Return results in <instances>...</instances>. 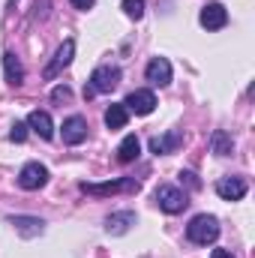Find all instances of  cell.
Wrapping results in <instances>:
<instances>
[{
	"label": "cell",
	"instance_id": "4fadbf2b",
	"mask_svg": "<svg viewBox=\"0 0 255 258\" xmlns=\"http://www.w3.org/2000/svg\"><path fill=\"white\" fill-rule=\"evenodd\" d=\"M27 129H33L42 141H51L54 138V123H51V117H48V111H30L27 114Z\"/></svg>",
	"mask_w": 255,
	"mask_h": 258
},
{
	"label": "cell",
	"instance_id": "3957f363",
	"mask_svg": "<svg viewBox=\"0 0 255 258\" xmlns=\"http://www.w3.org/2000/svg\"><path fill=\"white\" fill-rule=\"evenodd\" d=\"M156 204H159V210H165V213H183L186 210V204H189V198L183 189H177V186H171V183H162V186H156Z\"/></svg>",
	"mask_w": 255,
	"mask_h": 258
},
{
	"label": "cell",
	"instance_id": "8992f818",
	"mask_svg": "<svg viewBox=\"0 0 255 258\" xmlns=\"http://www.w3.org/2000/svg\"><path fill=\"white\" fill-rule=\"evenodd\" d=\"M117 84H120V69H117V66H99V69L90 75L93 93H111Z\"/></svg>",
	"mask_w": 255,
	"mask_h": 258
},
{
	"label": "cell",
	"instance_id": "e0dca14e",
	"mask_svg": "<svg viewBox=\"0 0 255 258\" xmlns=\"http://www.w3.org/2000/svg\"><path fill=\"white\" fill-rule=\"evenodd\" d=\"M210 150H213L216 156H231V150H234L231 135H228L225 129H216V132L210 135Z\"/></svg>",
	"mask_w": 255,
	"mask_h": 258
},
{
	"label": "cell",
	"instance_id": "2e32d148",
	"mask_svg": "<svg viewBox=\"0 0 255 258\" xmlns=\"http://www.w3.org/2000/svg\"><path fill=\"white\" fill-rule=\"evenodd\" d=\"M3 75H6V81H9L12 87H18V84L24 81V66H21V60H18L12 51L3 54Z\"/></svg>",
	"mask_w": 255,
	"mask_h": 258
},
{
	"label": "cell",
	"instance_id": "d4e9b609",
	"mask_svg": "<svg viewBox=\"0 0 255 258\" xmlns=\"http://www.w3.org/2000/svg\"><path fill=\"white\" fill-rule=\"evenodd\" d=\"M69 3H72L75 9H81V12H87V9H93V3H96V0H69Z\"/></svg>",
	"mask_w": 255,
	"mask_h": 258
},
{
	"label": "cell",
	"instance_id": "9c48e42d",
	"mask_svg": "<svg viewBox=\"0 0 255 258\" xmlns=\"http://www.w3.org/2000/svg\"><path fill=\"white\" fill-rule=\"evenodd\" d=\"M144 78L153 84V87H165V84H171V63L165 60V57H153L147 69H144Z\"/></svg>",
	"mask_w": 255,
	"mask_h": 258
},
{
	"label": "cell",
	"instance_id": "9a60e30c",
	"mask_svg": "<svg viewBox=\"0 0 255 258\" xmlns=\"http://www.w3.org/2000/svg\"><path fill=\"white\" fill-rule=\"evenodd\" d=\"M132 225H135V213H132V210L111 213V216L105 219V231H108V234H126Z\"/></svg>",
	"mask_w": 255,
	"mask_h": 258
},
{
	"label": "cell",
	"instance_id": "5bb4252c",
	"mask_svg": "<svg viewBox=\"0 0 255 258\" xmlns=\"http://www.w3.org/2000/svg\"><path fill=\"white\" fill-rule=\"evenodd\" d=\"M180 144H183V135H180L177 129H171L168 135H153V138H150V150H153L156 156H162V153H174Z\"/></svg>",
	"mask_w": 255,
	"mask_h": 258
},
{
	"label": "cell",
	"instance_id": "ac0fdd59",
	"mask_svg": "<svg viewBox=\"0 0 255 258\" xmlns=\"http://www.w3.org/2000/svg\"><path fill=\"white\" fill-rule=\"evenodd\" d=\"M129 120V111L123 102H117V105H108L105 108V126L108 129H123Z\"/></svg>",
	"mask_w": 255,
	"mask_h": 258
},
{
	"label": "cell",
	"instance_id": "d6986e66",
	"mask_svg": "<svg viewBox=\"0 0 255 258\" xmlns=\"http://www.w3.org/2000/svg\"><path fill=\"white\" fill-rule=\"evenodd\" d=\"M138 153H141V141L135 135H126L120 141V147H117V159L120 162H132V159H138Z\"/></svg>",
	"mask_w": 255,
	"mask_h": 258
},
{
	"label": "cell",
	"instance_id": "603a6c76",
	"mask_svg": "<svg viewBox=\"0 0 255 258\" xmlns=\"http://www.w3.org/2000/svg\"><path fill=\"white\" fill-rule=\"evenodd\" d=\"M51 99H54V102H69V99H72V90H69V87H54V90H51Z\"/></svg>",
	"mask_w": 255,
	"mask_h": 258
},
{
	"label": "cell",
	"instance_id": "277c9868",
	"mask_svg": "<svg viewBox=\"0 0 255 258\" xmlns=\"http://www.w3.org/2000/svg\"><path fill=\"white\" fill-rule=\"evenodd\" d=\"M48 183V168L42 162H27L21 171H18V186L27 189V192H36Z\"/></svg>",
	"mask_w": 255,
	"mask_h": 258
},
{
	"label": "cell",
	"instance_id": "52a82bcc",
	"mask_svg": "<svg viewBox=\"0 0 255 258\" xmlns=\"http://www.w3.org/2000/svg\"><path fill=\"white\" fill-rule=\"evenodd\" d=\"M123 105H126V111H132V114L147 117L156 108V96H153V90H132L126 99H123Z\"/></svg>",
	"mask_w": 255,
	"mask_h": 258
},
{
	"label": "cell",
	"instance_id": "cb8c5ba5",
	"mask_svg": "<svg viewBox=\"0 0 255 258\" xmlns=\"http://www.w3.org/2000/svg\"><path fill=\"white\" fill-rule=\"evenodd\" d=\"M180 180H183L186 186H192V189H198V186H201V183H198V177H195L192 171H183V174H180Z\"/></svg>",
	"mask_w": 255,
	"mask_h": 258
},
{
	"label": "cell",
	"instance_id": "44dd1931",
	"mask_svg": "<svg viewBox=\"0 0 255 258\" xmlns=\"http://www.w3.org/2000/svg\"><path fill=\"white\" fill-rule=\"evenodd\" d=\"M48 6H51V0H36V3H33V21L48 18Z\"/></svg>",
	"mask_w": 255,
	"mask_h": 258
},
{
	"label": "cell",
	"instance_id": "7a4b0ae2",
	"mask_svg": "<svg viewBox=\"0 0 255 258\" xmlns=\"http://www.w3.org/2000/svg\"><path fill=\"white\" fill-rule=\"evenodd\" d=\"M141 183L135 177H117V180H108V183H81V192L93 195V198H105V195L114 192H138Z\"/></svg>",
	"mask_w": 255,
	"mask_h": 258
},
{
	"label": "cell",
	"instance_id": "5b68a950",
	"mask_svg": "<svg viewBox=\"0 0 255 258\" xmlns=\"http://www.w3.org/2000/svg\"><path fill=\"white\" fill-rule=\"evenodd\" d=\"M72 57H75V39H66L63 45H60V48L54 51V60H51V63L45 66V72H42V78H45V81H51V78H57V75L63 72L66 66L72 63Z\"/></svg>",
	"mask_w": 255,
	"mask_h": 258
},
{
	"label": "cell",
	"instance_id": "4316f807",
	"mask_svg": "<svg viewBox=\"0 0 255 258\" xmlns=\"http://www.w3.org/2000/svg\"><path fill=\"white\" fill-rule=\"evenodd\" d=\"M15 3H18V0H12V6H15Z\"/></svg>",
	"mask_w": 255,
	"mask_h": 258
},
{
	"label": "cell",
	"instance_id": "7402d4cb",
	"mask_svg": "<svg viewBox=\"0 0 255 258\" xmlns=\"http://www.w3.org/2000/svg\"><path fill=\"white\" fill-rule=\"evenodd\" d=\"M9 138H12L15 144H21V141L27 138V123H18V120H15V123H12V132H9Z\"/></svg>",
	"mask_w": 255,
	"mask_h": 258
},
{
	"label": "cell",
	"instance_id": "6da1fadb",
	"mask_svg": "<svg viewBox=\"0 0 255 258\" xmlns=\"http://www.w3.org/2000/svg\"><path fill=\"white\" fill-rule=\"evenodd\" d=\"M186 237H189L192 243H198V246L213 243V240L219 237V219L210 216V213H198V216H192L189 225H186Z\"/></svg>",
	"mask_w": 255,
	"mask_h": 258
},
{
	"label": "cell",
	"instance_id": "ba28073f",
	"mask_svg": "<svg viewBox=\"0 0 255 258\" xmlns=\"http://www.w3.org/2000/svg\"><path fill=\"white\" fill-rule=\"evenodd\" d=\"M198 21H201L204 30H222V27L228 24V12H225L222 3H207V6H201Z\"/></svg>",
	"mask_w": 255,
	"mask_h": 258
},
{
	"label": "cell",
	"instance_id": "ffe728a7",
	"mask_svg": "<svg viewBox=\"0 0 255 258\" xmlns=\"http://www.w3.org/2000/svg\"><path fill=\"white\" fill-rule=\"evenodd\" d=\"M123 12H126L129 18H141L144 15V0H123Z\"/></svg>",
	"mask_w": 255,
	"mask_h": 258
},
{
	"label": "cell",
	"instance_id": "8fae6325",
	"mask_svg": "<svg viewBox=\"0 0 255 258\" xmlns=\"http://www.w3.org/2000/svg\"><path fill=\"white\" fill-rule=\"evenodd\" d=\"M216 195L225 201H240L246 195V180L243 177H219L216 180Z\"/></svg>",
	"mask_w": 255,
	"mask_h": 258
},
{
	"label": "cell",
	"instance_id": "7c38bea8",
	"mask_svg": "<svg viewBox=\"0 0 255 258\" xmlns=\"http://www.w3.org/2000/svg\"><path fill=\"white\" fill-rule=\"evenodd\" d=\"M6 222H9L21 237H39V234L45 231V222L36 219V216H21V213H18V216H9Z\"/></svg>",
	"mask_w": 255,
	"mask_h": 258
},
{
	"label": "cell",
	"instance_id": "30bf717a",
	"mask_svg": "<svg viewBox=\"0 0 255 258\" xmlns=\"http://www.w3.org/2000/svg\"><path fill=\"white\" fill-rule=\"evenodd\" d=\"M60 132H63V144L75 147V144H81V141L87 138V120H84V117H78V114H72V117H66V120H63Z\"/></svg>",
	"mask_w": 255,
	"mask_h": 258
},
{
	"label": "cell",
	"instance_id": "484cf974",
	"mask_svg": "<svg viewBox=\"0 0 255 258\" xmlns=\"http://www.w3.org/2000/svg\"><path fill=\"white\" fill-rule=\"evenodd\" d=\"M210 258H237V255H234L231 249H213V255Z\"/></svg>",
	"mask_w": 255,
	"mask_h": 258
}]
</instances>
